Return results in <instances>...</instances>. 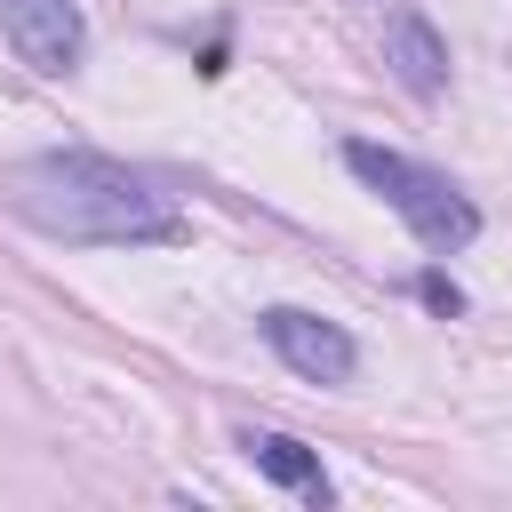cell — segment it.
<instances>
[{
  "label": "cell",
  "mask_w": 512,
  "mask_h": 512,
  "mask_svg": "<svg viewBox=\"0 0 512 512\" xmlns=\"http://www.w3.org/2000/svg\"><path fill=\"white\" fill-rule=\"evenodd\" d=\"M240 448H248V464H256L272 488H288V496H304V504H328V496H336V480L320 472V456H312L296 432H240Z\"/></svg>",
  "instance_id": "6"
},
{
  "label": "cell",
  "mask_w": 512,
  "mask_h": 512,
  "mask_svg": "<svg viewBox=\"0 0 512 512\" xmlns=\"http://www.w3.org/2000/svg\"><path fill=\"white\" fill-rule=\"evenodd\" d=\"M344 168L416 232V248H432V256H456V248H472V232H480V208L440 176V168H424V160H408V152H392V144H368V136H352L344 144Z\"/></svg>",
  "instance_id": "2"
},
{
  "label": "cell",
  "mask_w": 512,
  "mask_h": 512,
  "mask_svg": "<svg viewBox=\"0 0 512 512\" xmlns=\"http://www.w3.org/2000/svg\"><path fill=\"white\" fill-rule=\"evenodd\" d=\"M424 304H432V312H464V296H456L440 272H424Z\"/></svg>",
  "instance_id": "7"
},
{
  "label": "cell",
  "mask_w": 512,
  "mask_h": 512,
  "mask_svg": "<svg viewBox=\"0 0 512 512\" xmlns=\"http://www.w3.org/2000/svg\"><path fill=\"white\" fill-rule=\"evenodd\" d=\"M256 328H264V344L280 352V368H296L304 384H352V368H360L352 328H336V320H320V312H304V304H272Z\"/></svg>",
  "instance_id": "3"
},
{
  "label": "cell",
  "mask_w": 512,
  "mask_h": 512,
  "mask_svg": "<svg viewBox=\"0 0 512 512\" xmlns=\"http://www.w3.org/2000/svg\"><path fill=\"white\" fill-rule=\"evenodd\" d=\"M384 72H392L416 104L448 96V40H440V24H432L424 8H392V16H384Z\"/></svg>",
  "instance_id": "5"
},
{
  "label": "cell",
  "mask_w": 512,
  "mask_h": 512,
  "mask_svg": "<svg viewBox=\"0 0 512 512\" xmlns=\"http://www.w3.org/2000/svg\"><path fill=\"white\" fill-rule=\"evenodd\" d=\"M0 32L32 72H72L88 56V16L80 0H0Z\"/></svg>",
  "instance_id": "4"
},
{
  "label": "cell",
  "mask_w": 512,
  "mask_h": 512,
  "mask_svg": "<svg viewBox=\"0 0 512 512\" xmlns=\"http://www.w3.org/2000/svg\"><path fill=\"white\" fill-rule=\"evenodd\" d=\"M0 192L32 232H48L64 248H144V240L184 232L168 192L104 152H32L0 176Z\"/></svg>",
  "instance_id": "1"
}]
</instances>
